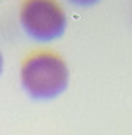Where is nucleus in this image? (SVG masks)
Listing matches in <instances>:
<instances>
[{
	"mask_svg": "<svg viewBox=\"0 0 132 135\" xmlns=\"http://www.w3.org/2000/svg\"><path fill=\"white\" fill-rule=\"evenodd\" d=\"M72 4H76V5H93L97 4L99 0H71Z\"/></svg>",
	"mask_w": 132,
	"mask_h": 135,
	"instance_id": "7ed1b4c3",
	"label": "nucleus"
},
{
	"mask_svg": "<svg viewBox=\"0 0 132 135\" xmlns=\"http://www.w3.org/2000/svg\"><path fill=\"white\" fill-rule=\"evenodd\" d=\"M23 90L35 100H51L69 86V67L63 56L51 49H35L25 56L20 69Z\"/></svg>",
	"mask_w": 132,
	"mask_h": 135,
	"instance_id": "f257e3e1",
	"label": "nucleus"
},
{
	"mask_svg": "<svg viewBox=\"0 0 132 135\" xmlns=\"http://www.w3.org/2000/svg\"><path fill=\"white\" fill-rule=\"evenodd\" d=\"M20 23L37 42L60 39L67 28V14L58 0H21Z\"/></svg>",
	"mask_w": 132,
	"mask_h": 135,
	"instance_id": "f03ea898",
	"label": "nucleus"
},
{
	"mask_svg": "<svg viewBox=\"0 0 132 135\" xmlns=\"http://www.w3.org/2000/svg\"><path fill=\"white\" fill-rule=\"evenodd\" d=\"M2 69H4V56H2V51H0V74H2Z\"/></svg>",
	"mask_w": 132,
	"mask_h": 135,
	"instance_id": "20e7f679",
	"label": "nucleus"
}]
</instances>
